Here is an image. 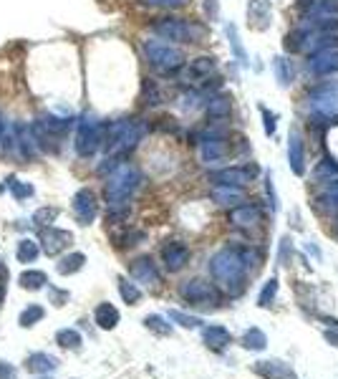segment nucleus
<instances>
[{
	"label": "nucleus",
	"instance_id": "a878e982",
	"mask_svg": "<svg viewBox=\"0 0 338 379\" xmlns=\"http://www.w3.org/2000/svg\"><path fill=\"white\" fill-rule=\"evenodd\" d=\"M94 321L99 328H104V331H111L116 324H119V311H116V306L109 301H101L99 306H96L94 311Z\"/></svg>",
	"mask_w": 338,
	"mask_h": 379
},
{
	"label": "nucleus",
	"instance_id": "7c9ffc66",
	"mask_svg": "<svg viewBox=\"0 0 338 379\" xmlns=\"http://www.w3.org/2000/svg\"><path fill=\"white\" fill-rule=\"evenodd\" d=\"M18 284L20 288L25 291H41L48 286V276H46L43 271H36V268H31V271H23L18 276Z\"/></svg>",
	"mask_w": 338,
	"mask_h": 379
},
{
	"label": "nucleus",
	"instance_id": "6e6552de",
	"mask_svg": "<svg viewBox=\"0 0 338 379\" xmlns=\"http://www.w3.org/2000/svg\"><path fill=\"white\" fill-rule=\"evenodd\" d=\"M180 296L187 303L197 306V309H217L219 306V291L215 284L205 281V278H189L180 286Z\"/></svg>",
	"mask_w": 338,
	"mask_h": 379
},
{
	"label": "nucleus",
	"instance_id": "f8f14e48",
	"mask_svg": "<svg viewBox=\"0 0 338 379\" xmlns=\"http://www.w3.org/2000/svg\"><path fill=\"white\" fill-rule=\"evenodd\" d=\"M74 215L81 225H91L99 215V197L91 187H81L74 195Z\"/></svg>",
	"mask_w": 338,
	"mask_h": 379
},
{
	"label": "nucleus",
	"instance_id": "dca6fc26",
	"mask_svg": "<svg viewBox=\"0 0 338 379\" xmlns=\"http://www.w3.org/2000/svg\"><path fill=\"white\" fill-rule=\"evenodd\" d=\"M129 271H132V278L139 281V284H144V286L162 284V271H159V265L154 263L151 255H139V258H134Z\"/></svg>",
	"mask_w": 338,
	"mask_h": 379
},
{
	"label": "nucleus",
	"instance_id": "20e7f679",
	"mask_svg": "<svg viewBox=\"0 0 338 379\" xmlns=\"http://www.w3.org/2000/svg\"><path fill=\"white\" fill-rule=\"evenodd\" d=\"M69 126H71V119H61V117H53V114L38 117L31 124L36 149L46 152V154H58L63 147V137L69 132Z\"/></svg>",
	"mask_w": 338,
	"mask_h": 379
},
{
	"label": "nucleus",
	"instance_id": "4c0bfd02",
	"mask_svg": "<svg viewBox=\"0 0 338 379\" xmlns=\"http://www.w3.org/2000/svg\"><path fill=\"white\" fill-rule=\"evenodd\" d=\"M56 366V359L48 357V354H33L31 359L25 361V369L28 372H50Z\"/></svg>",
	"mask_w": 338,
	"mask_h": 379
},
{
	"label": "nucleus",
	"instance_id": "37998d69",
	"mask_svg": "<svg viewBox=\"0 0 338 379\" xmlns=\"http://www.w3.org/2000/svg\"><path fill=\"white\" fill-rule=\"evenodd\" d=\"M43 306H41V303H31V306H28V309L25 311H20V316H18V321H20V326H33V324L36 321H41V319H43Z\"/></svg>",
	"mask_w": 338,
	"mask_h": 379
},
{
	"label": "nucleus",
	"instance_id": "09e8293b",
	"mask_svg": "<svg viewBox=\"0 0 338 379\" xmlns=\"http://www.w3.org/2000/svg\"><path fill=\"white\" fill-rule=\"evenodd\" d=\"M119 243H116V246H121V248H132V246H137V243H142V240H144V233H142V230H124V233L119 235Z\"/></svg>",
	"mask_w": 338,
	"mask_h": 379
},
{
	"label": "nucleus",
	"instance_id": "412c9836",
	"mask_svg": "<svg viewBox=\"0 0 338 379\" xmlns=\"http://www.w3.org/2000/svg\"><path fill=\"white\" fill-rule=\"evenodd\" d=\"M210 197H212L217 205H222V208H235V205L245 202V187H232V185H212V190H210Z\"/></svg>",
	"mask_w": 338,
	"mask_h": 379
},
{
	"label": "nucleus",
	"instance_id": "603ef678",
	"mask_svg": "<svg viewBox=\"0 0 338 379\" xmlns=\"http://www.w3.org/2000/svg\"><path fill=\"white\" fill-rule=\"evenodd\" d=\"M202 11H205L207 20H217L219 18V0H205V6H202Z\"/></svg>",
	"mask_w": 338,
	"mask_h": 379
},
{
	"label": "nucleus",
	"instance_id": "72a5a7b5",
	"mask_svg": "<svg viewBox=\"0 0 338 379\" xmlns=\"http://www.w3.org/2000/svg\"><path fill=\"white\" fill-rule=\"evenodd\" d=\"M15 255H18L20 263H33L41 255V246L33 238H23L18 243V248H15Z\"/></svg>",
	"mask_w": 338,
	"mask_h": 379
},
{
	"label": "nucleus",
	"instance_id": "393cba45",
	"mask_svg": "<svg viewBox=\"0 0 338 379\" xmlns=\"http://www.w3.org/2000/svg\"><path fill=\"white\" fill-rule=\"evenodd\" d=\"M303 23L316 36H333V33H338V15H306Z\"/></svg>",
	"mask_w": 338,
	"mask_h": 379
},
{
	"label": "nucleus",
	"instance_id": "c03bdc74",
	"mask_svg": "<svg viewBox=\"0 0 338 379\" xmlns=\"http://www.w3.org/2000/svg\"><path fill=\"white\" fill-rule=\"evenodd\" d=\"M142 99H144L147 107H157L159 101H162V91H159L157 84L151 81V79H144V84H142Z\"/></svg>",
	"mask_w": 338,
	"mask_h": 379
},
{
	"label": "nucleus",
	"instance_id": "f257e3e1",
	"mask_svg": "<svg viewBox=\"0 0 338 379\" xmlns=\"http://www.w3.org/2000/svg\"><path fill=\"white\" fill-rule=\"evenodd\" d=\"M260 255H257L252 248H245V246H227V248H219L215 253L207 268H210V276L217 281L219 286L230 293H240L245 286V278H248V271H250V265H257Z\"/></svg>",
	"mask_w": 338,
	"mask_h": 379
},
{
	"label": "nucleus",
	"instance_id": "6ab92c4d",
	"mask_svg": "<svg viewBox=\"0 0 338 379\" xmlns=\"http://www.w3.org/2000/svg\"><path fill=\"white\" fill-rule=\"evenodd\" d=\"M270 23H273L270 0H248V25L252 31H268Z\"/></svg>",
	"mask_w": 338,
	"mask_h": 379
},
{
	"label": "nucleus",
	"instance_id": "a19ab883",
	"mask_svg": "<svg viewBox=\"0 0 338 379\" xmlns=\"http://www.w3.org/2000/svg\"><path fill=\"white\" fill-rule=\"evenodd\" d=\"M56 341L63 349H81V344H83L81 334H79L76 328H61L56 334Z\"/></svg>",
	"mask_w": 338,
	"mask_h": 379
},
{
	"label": "nucleus",
	"instance_id": "4d7b16f0",
	"mask_svg": "<svg viewBox=\"0 0 338 379\" xmlns=\"http://www.w3.org/2000/svg\"><path fill=\"white\" fill-rule=\"evenodd\" d=\"M306 251H308V253H313L316 258H318V255H320V253H318V248H316V246H311V243H308V246H306Z\"/></svg>",
	"mask_w": 338,
	"mask_h": 379
},
{
	"label": "nucleus",
	"instance_id": "a18cd8bd",
	"mask_svg": "<svg viewBox=\"0 0 338 379\" xmlns=\"http://www.w3.org/2000/svg\"><path fill=\"white\" fill-rule=\"evenodd\" d=\"M142 6L149 8H162V11H177V8H184L189 0H139Z\"/></svg>",
	"mask_w": 338,
	"mask_h": 379
},
{
	"label": "nucleus",
	"instance_id": "aec40b11",
	"mask_svg": "<svg viewBox=\"0 0 338 379\" xmlns=\"http://www.w3.org/2000/svg\"><path fill=\"white\" fill-rule=\"evenodd\" d=\"M306 69L311 71L313 76H333V74H338V48L308 56Z\"/></svg>",
	"mask_w": 338,
	"mask_h": 379
},
{
	"label": "nucleus",
	"instance_id": "f704fd0d",
	"mask_svg": "<svg viewBox=\"0 0 338 379\" xmlns=\"http://www.w3.org/2000/svg\"><path fill=\"white\" fill-rule=\"evenodd\" d=\"M278 288H280V281H278L276 276L268 278V281H265V284H263V288H260V293H257V306H263V309H268L270 303L276 301Z\"/></svg>",
	"mask_w": 338,
	"mask_h": 379
},
{
	"label": "nucleus",
	"instance_id": "39448f33",
	"mask_svg": "<svg viewBox=\"0 0 338 379\" xmlns=\"http://www.w3.org/2000/svg\"><path fill=\"white\" fill-rule=\"evenodd\" d=\"M151 33L167 44H200L205 31L200 25L187 18H177V15H164V18L151 20Z\"/></svg>",
	"mask_w": 338,
	"mask_h": 379
},
{
	"label": "nucleus",
	"instance_id": "2eb2a0df",
	"mask_svg": "<svg viewBox=\"0 0 338 379\" xmlns=\"http://www.w3.org/2000/svg\"><path fill=\"white\" fill-rule=\"evenodd\" d=\"M74 246V233L71 230H61V227H43L41 230V248L48 255H58L61 251H69Z\"/></svg>",
	"mask_w": 338,
	"mask_h": 379
},
{
	"label": "nucleus",
	"instance_id": "473e14b6",
	"mask_svg": "<svg viewBox=\"0 0 338 379\" xmlns=\"http://www.w3.org/2000/svg\"><path fill=\"white\" fill-rule=\"evenodd\" d=\"M243 347L250 349V352H263V349L268 347V336H265V331L252 326L243 334Z\"/></svg>",
	"mask_w": 338,
	"mask_h": 379
},
{
	"label": "nucleus",
	"instance_id": "c9c22d12",
	"mask_svg": "<svg viewBox=\"0 0 338 379\" xmlns=\"http://www.w3.org/2000/svg\"><path fill=\"white\" fill-rule=\"evenodd\" d=\"M119 293L124 298V303H129V306H137L142 301V288L134 281H129V278H119Z\"/></svg>",
	"mask_w": 338,
	"mask_h": 379
},
{
	"label": "nucleus",
	"instance_id": "b1692460",
	"mask_svg": "<svg viewBox=\"0 0 338 379\" xmlns=\"http://www.w3.org/2000/svg\"><path fill=\"white\" fill-rule=\"evenodd\" d=\"M207 119L212 121H225L227 117H230L232 112V99L225 94H210V99H207Z\"/></svg>",
	"mask_w": 338,
	"mask_h": 379
},
{
	"label": "nucleus",
	"instance_id": "f3484780",
	"mask_svg": "<svg viewBox=\"0 0 338 379\" xmlns=\"http://www.w3.org/2000/svg\"><path fill=\"white\" fill-rule=\"evenodd\" d=\"M288 167L293 175H306V142H303L301 129H290L288 132Z\"/></svg>",
	"mask_w": 338,
	"mask_h": 379
},
{
	"label": "nucleus",
	"instance_id": "0eeeda50",
	"mask_svg": "<svg viewBox=\"0 0 338 379\" xmlns=\"http://www.w3.org/2000/svg\"><path fill=\"white\" fill-rule=\"evenodd\" d=\"M104 124H107V121H101L94 114H83L81 119H79L76 142H74L79 157L88 159L101 149V145H104Z\"/></svg>",
	"mask_w": 338,
	"mask_h": 379
},
{
	"label": "nucleus",
	"instance_id": "423d86ee",
	"mask_svg": "<svg viewBox=\"0 0 338 379\" xmlns=\"http://www.w3.org/2000/svg\"><path fill=\"white\" fill-rule=\"evenodd\" d=\"M144 56L147 61H149L151 69H157L159 74H177V71H182V66L187 63V56H184V51L177 48L175 44H167V41H162V38H149V41H144Z\"/></svg>",
	"mask_w": 338,
	"mask_h": 379
},
{
	"label": "nucleus",
	"instance_id": "bb28decb",
	"mask_svg": "<svg viewBox=\"0 0 338 379\" xmlns=\"http://www.w3.org/2000/svg\"><path fill=\"white\" fill-rule=\"evenodd\" d=\"M306 15H338V0H298Z\"/></svg>",
	"mask_w": 338,
	"mask_h": 379
},
{
	"label": "nucleus",
	"instance_id": "1a4fd4ad",
	"mask_svg": "<svg viewBox=\"0 0 338 379\" xmlns=\"http://www.w3.org/2000/svg\"><path fill=\"white\" fill-rule=\"evenodd\" d=\"M200 147V159L205 164H217L230 154V142H227L225 129H210L197 139Z\"/></svg>",
	"mask_w": 338,
	"mask_h": 379
},
{
	"label": "nucleus",
	"instance_id": "3c124183",
	"mask_svg": "<svg viewBox=\"0 0 338 379\" xmlns=\"http://www.w3.org/2000/svg\"><path fill=\"white\" fill-rule=\"evenodd\" d=\"M293 253V238L285 235L280 240V248H278V265H288V255Z\"/></svg>",
	"mask_w": 338,
	"mask_h": 379
},
{
	"label": "nucleus",
	"instance_id": "5fc2aeb1",
	"mask_svg": "<svg viewBox=\"0 0 338 379\" xmlns=\"http://www.w3.org/2000/svg\"><path fill=\"white\" fill-rule=\"evenodd\" d=\"M15 372H13V366L6 364V361H0V379H13Z\"/></svg>",
	"mask_w": 338,
	"mask_h": 379
},
{
	"label": "nucleus",
	"instance_id": "2f4dec72",
	"mask_svg": "<svg viewBox=\"0 0 338 379\" xmlns=\"http://www.w3.org/2000/svg\"><path fill=\"white\" fill-rule=\"evenodd\" d=\"M273 71H276V79L283 88H288L293 84V63L285 56H276L273 58Z\"/></svg>",
	"mask_w": 338,
	"mask_h": 379
},
{
	"label": "nucleus",
	"instance_id": "58836bf2",
	"mask_svg": "<svg viewBox=\"0 0 338 379\" xmlns=\"http://www.w3.org/2000/svg\"><path fill=\"white\" fill-rule=\"evenodd\" d=\"M169 319H172L175 324H180V326H184V328H202L205 326V321H202L200 316L184 314V311H180V309L169 311Z\"/></svg>",
	"mask_w": 338,
	"mask_h": 379
},
{
	"label": "nucleus",
	"instance_id": "9d476101",
	"mask_svg": "<svg viewBox=\"0 0 338 379\" xmlns=\"http://www.w3.org/2000/svg\"><path fill=\"white\" fill-rule=\"evenodd\" d=\"M257 177L255 164H230V167H219L210 172V182L212 185H232V187H248Z\"/></svg>",
	"mask_w": 338,
	"mask_h": 379
},
{
	"label": "nucleus",
	"instance_id": "49530a36",
	"mask_svg": "<svg viewBox=\"0 0 338 379\" xmlns=\"http://www.w3.org/2000/svg\"><path fill=\"white\" fill-rule=\"evenodd\" d=\"M265 195H268V205H270V213H278L280 208V202H278V192H276V185H273V172H265Z\"/></svg>",
	"mask_w": 338,
	"mask_h": 379
},
{
	"label": "nucleus",
	"instance_id": "a211bd4d",
	"mask_svg": "<svg viewBox=\"0 0 338 379\" xmlns=\"http://www.w3.org/2000/svg\"><path fill=\"white\" fill-rule=\"evenodd\" d=\"M252 372L260 379H298L293 366L283 359H260L252 364Z\"/></svg>",
	"mask_w": 338,
	"mask_h": 379
},
{
	"label": "nucleus",
	"instance_id": "de8ad7c7",
	"mask_svg": "<svg viewBox=\"0 0 338 379\" xmlns=\"http://www.w3.org/2000/svg\"><path fill=\"white\" fill-rule=\"evenodd\" d=\"M260 114H263L265 134H268V137H276V132H278V114L270 112L268 107H260Z\"/></svg>",
	"mask_w": 338,
	"mask_h": 379
},
{
	"label": "nucleus",
	"instance_id": "e433bc0d",
	"mask_svg": "<svg viewBox=\"0 0 338 379\" xmlns=\"http://www.w3.org/2000/svg\"><path fill=\"white\" fill-rule=\"evenodd\" d=\"M318 180H336L338 177V159L336 157H323L318 164H316V172H313Z\"/></svg>",
	"mask_w": 338,
	"mask_h": 379
},
{
	"label": "nucleus",
	"instance_id": "c756f323",
	"mask_svg": "<svg viewBox=\"0 0 338 379\" xmlns=\"http://www.w3.org/2000/svg\"><path fill=\"white\" fill-rule=\"evenodd\" d=\"M83 265H86V255L83 253H69V255H63L56 263V271L61 276H74V273L81 271Z\"/></svg>",
	"mask_w": 338,
	"mask_h": 379
},
{
	"label": "nucleus",
	"instance_id": "9b49d317",
	"mask_svg": "<svg viewBox=\"0 0 338 379\" xmlns=\"http://www.w3.org/2000/svg\"><path fill=\"white\" fill-rule=\"evenodd\" d=\"M230 225L240 227V230H252L263 222V208L257 202H240L235 208H230V215H227Z\"/></svg>",
	"mask_w": 338,
	"mask_h": 379
},
{
	"label": "nucleus",
	"instance_id": "8fccbe9b",
	"mask_svg": "<svg viewBox=\"0 0 338 379\" xmlns=\"http://www.w3.org/2000/svg\"><path fill=\"white\" fill-rule=\"evenodd\" d=\"M11 192L15 200H28V197H33V185L20 182V180H11Z\"/></svg>",
	"mask_w": 338,
	"mask_h": 379
},
{
	"label": "nucleus",
	"instance_id": "79ce46f5",
	"mask_svg": "<svg viewBox=\"0 0 338 379\" xmlns=\"http://www.w3.org/2000/svg\"><path fill=\"white\" fill-rule=\"evenodd\" d=\"M58 215H61V210L53 208V205H48V208H38L36 213H33V222H36L38 227H48L56 222Z\"/></svg>",
	"mask_w": 338,
	"mask_h": 379
},
{
	"label": "nucleus",
	"instance_id": "f03ea898",
	"mask_svg": "<svg viewBox=\"0 0 338 379\" xmlns=\"http://www.w3.org/2000/svg\"><path fill=\"white\" fill-rule=\"evenodd\" d=\"M144 182V175L139 167L134 164L121 162L119 167H114L107 175V187H104V195H107L109 205V218L111 220H121L126 213H129V200L134 197L139 187Z\"/></svg>",
	"mask_w": 338,
	"mask_h": 379
},
{
	"label": "nucleus",
	"instance_id": "ea45409f",
	"mask_svg": "<svg viewBox=\"0 0 338 379\" xmlns=\"http://www.w3.org/2000/svg\"><path fill=\"white\" fill-rule=\"evenodd\" d=\"M144 326L149 328V331H154L157 336H169L172 334V324H167V319L159 314H149L144 319Z\"/></svg>",
	"mask_w": 338,
	"mask_h": 379
},
{
	"label": "nucleus",
	"instance_id": "13d9d810",
	"mask_svg": "<svg viewBox=\"0 0 338 379\" xmlns=\"http://www.w3.org/2000/svg\"><path fill=\"white\" fill-rule=\"evenodd\" d=\"M3 134H6V129H3V117H0V142H3Z\"/></svg>",
	"mask_w": 338,
	"mask_h": 379
},
{
	"label": "nucleus",
	"instance_id": "7ed1b4c3",
	"mask_svg": "<svg viewBox=\"0 0 338 379\" xmlns=\"http://www.w3.org/2000/svg\"><path fill=\"white\" fill-rule=\"evenodd\" d=\"M147 121L144 119H114L104 124V149L107 157H116L124 162L126 154H132L139 147V142L147 134Z\"/></svg>",
	"mask_w": 338,
	"mask_h": 379
},
{
	"label": "nucleus",
	"instance_id": "5701e85b",
	"mask_svg": "<svg viewBox=\"0 0 338 379\" xmlns=\"http://www.w3.org/2000/svg\"><path fill=\"white\" fill-rule=\"evenodd\" d=\"M202 339H205V344L210 349H215V352H222V349L227 347L232 341L230 331H227L222 324H210V326H202Z\"/></svg>",
	"mask_w": 338,
	"mask_h": 379
},
{
	"label": "nucleus",
	"instance_id": "4468645a",
	"mask_svg": "<svg viewBox=\"0 0 338 379\" xmlns=\"http://www.w3.org/2000/svg\"><path fill=\"white\" fill-rule=\"evenodd\" d=\"M159 255H162L164 268H167L169 273H177L189 263V255H192V253H189L187 243H182V240H167Z\"/></svg>",
	"mask_w": 338,
	"mask_h": 379
},
{
	"label": "nucleus",
	"instance_id": "ddd939ff",
	"mask_svg": "<svg viewBox=\"0 0 338 379\" xmlns=\"http://www.w3.org/2000/svg\"><path fill=\"white\" fill-rule=\"evenodd\" d=\"M182 69L187 74V81L202 84L205 88H210V79H215V74H217V61H215V56H197L189 63H184Z\"/></svg>",
	"mask_w": 338,
	"mask_h": 379
},
{
	"label": "nucleus",
	"instance_id": "6e6d98bb",
	"mask_svg": "<svg viewBox=\"0 0 338 379\" xmlns=\"http://www.w3.org/2000/svg\"><path fill=\"white\" fill-rule=\"evenodd\" d=\"M323 336H326V341H328V344H331V347H336V349H338V334H336V331H333V328H328V331H326V334H323Z\"/></svg>",
	"mask_w": 338,
	"mask_h": 379
},
{
	"label": "nucleus",
	"instance_id": "4be33fe9",
	"mask_svg": "<svg viewBox=\"0 0 338 379\" xmlns=\"http://www.w3.org/2000/svg\"><path fill=\"white\" fill-rule=\"evenodd\" d=\"M313 36H316V33L311 31L306 23L295 25L293 31L285 36V41H283V46H285V53H301V51H306L308 41H311Z\"/></svg>",
	"mask_w": 338,
	"mask_h": 379
},
{
	"label": "nucleus",
	"instance_id": "cd10ccee",
	"mask_svg": "<svg viewBox=\"0 0 338 379\" xmlns=\"http://www.w3.org/2000/svg\"><path fill=\"white\" fill-rule=\"evenodd\" d=\"M225 36H227V44H230V48H232V56L238 58L240 66H248V63H250V58H248V51H245L243 41H240L238 25L225 23Z\"/></svg>",
	"mask_w": 338,
	"mask_h": 379
},
{
	"label": "nucleus",
	"instance_id": "c85d7f7f",
	"mask_svg": "<svg viewBox=\"0 0 338 379\" xmlns=\"http://www.w3.org/2000/svg\"><path fill=\"white\" fill-rule=\"evenodd\" d=\"M316 202L326 213H338V180H328L326 187L320 190L318 197H316Z\"/></svg>",
	"mask_w": 338,
	"mask_h": 379
},
{
	"label": "nucleus",
	"instance_id": "864d4df0",
	"mask_svg": "<svg viewBox=\"0 0 338 379\" xmlns=\"http://www.w3.org/2000/svg\"><path fill=\"white\" fill-rule=\"evenodd\" d=\"M50 301L56 303V306H63V303L69 301V291H58V288H50Z\"/></svg>",
	"mask_w": 338,
	"mask_h": 379
}]
</instances>
